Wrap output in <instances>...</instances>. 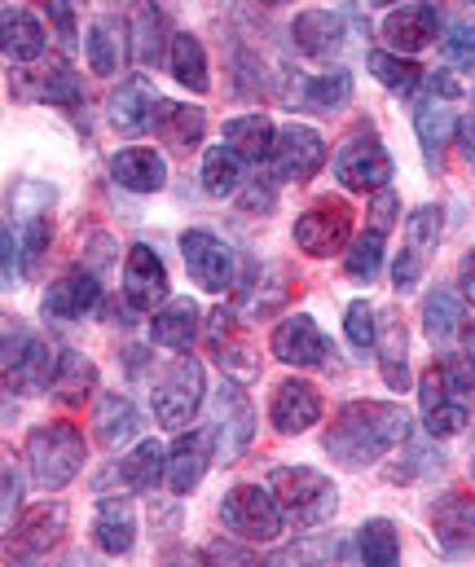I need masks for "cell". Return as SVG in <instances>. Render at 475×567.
<instances>
[{"label": "cell", "instance_id": "6da1fadb", "mask_svg": "<svg viewBox=\"0 0 475 567\" xmlns=\"http://www.w3.org/2000/svg\"><path fill=\"white\" fill-rule=\"evenodd\" d=\"M405 435H410L405 405L352 401L334 414V423L326 431V453L343 466H365V462H379L383 453H392L396 444H405Z\"/></svg>", "mask_w": 475, "mask_h": 567}, {"label": "cell", "instance_id": "7a4b0ae2", "mask_svg": "<svg viewBox=\"0 0 475 567\" xmlns=\"http://www.w3.org/2000/svg\"><path fill=\"white\" fill-rule=\"evenodd\" d=\"M84 457H89V444L75 423H44L27 435V466L44 493L66 488L80 475Z\"/></svg>", "mask_w": 475, "mask_h": 567}, {"label": "cell", "instance_id": "3957f363", "mask_svg": "<svg viewBox=\"0 0 475 567\" xmlns=\"http://www.w3.org/2000/svg\"><path fill=\"white\" fill-rule=\"evenodd\" d=\"M269 488H273L282 515H287L296 528H317V524H326V519L334 515V506H339L334 484H330L321 471H313V466H278V471L269 475Z\"/></svg>", "mask_w": 475, "mask_h": 567}, {"label": "cell", "instance_id": "277c9868", "mask_svg": "<svg viewBox=\"0 0 475 567\" xmlns=\"http://www.w3.org/2000/svg\"><path fill=\"white\" fill-rule=\"evenodd\" d=\"M220 519L242 542H278L282 537V524H287L273 488H260V484H238L234 493H225Z\"/></svg>", "mask_w": 475, "mask_h": 567}, {"label": "cell", "instance_id": "5b68a950", "mask_svg": "<svg viewBox=\"0 0 475 567\" xmlns=\"http://www.w3.org/2000/svg\"><path fill=\"white\" fill-rule=\"evenodd\" d=\"M58 361L49 343L27 334L22 326H4V383L9 392H49L58 379Z\"/></svg>", "mask_w": 475, "mask_h": 567}, {"label": "cell", "instance_id": "8992f818", "mask_svg": "<svg viewBox=\"0 0 475 567\" xmlns=\"http://www.w3.org/2000/svg\"><path fill=\"white\" fill-rule=\"evenodd\" d=\"M352 238V207L343 198H321L296 220V243L304 256H334Z\"/></svg>", "mask_w": 475, "mask_h": 567}, {"label": "cell", "instance_id": "52a82bcc", "mask_svg": "<svg viewBox=\"0 0 475 567\" xmlns=\"http://www.w3.org/2000/svg\"><path fill=\"white\" fill-rule=\"evenodd\" d=\"M203 405V365L194 357H180L167 365L155 388V419L163 426H185Z\"/></svg>", "mask_w": 475, "mask_h": 567}, {"label": "cell", "instance_id": "ba28073f", "mask_svg": "<svg viewBox=\"0 0 475 567\" xmlns=\"http://www.w3.org/2000/svg\"><path fill=\"white\" fill-rule=\"evenodd\" d=\"M441 229H445V212L432 207V203L410 216V225H405V247H401L396 269H392L396 290H414V286L423 282L427 260H432V251H436V243H441Z\"/></svg>", "mask_w": 475, "mask_h": 567}, {"label": "cell", "instance_id": "9c48e42d", "mask_svg": "<svg viewBox=\"0 0 475 567\" xmlns=\"http://www.w3.org/2000/svg\"><path fill=\"white\" fill-rule=\"evenodd\" d=\"M419 405H423V426L432 440H450L467 426V405L458 401V383L436 365L419 383Z\"/></svg>", "mask_w": 475, "mask_h": 567}, {"label": "cell", "instance_id": "30bf717a", "mask_svg": "<svg viewBox=\"0 0 475 567\" xmlns=\"http://www.w3.org/2000/svg\"><path fill=\"white\" fill-rule=\"evenodd\" d=\"M269 163H273V176L278 181H313L317 172H321V163H326V142H321V133H313L309 124H287L282 133H278V142H273V154H269Z\"/></svg>", "mask_w": 475, "mask_h": 567}, {"label": "cell", "instance_id": "8fae6325", "mask_svg": "<svg viewBox=\"0 0 475 567\" xmlns=\"http://www.w3.org/2000/svg\"><path fill=\"white\" fill-rule=\"evenodd\" d=\"M334 176L348 185V189H388V181H392V158H388V150L379 145V137H352V142L343 145L339 154H334Z\"/></svg>", "mask_w": 475, "mask_h": 567}, {"label": "cell", "instance_id": "7c38bea8", "mask_svg": "<svg viewBox=\"0 0 475 567\" xmlns=\"http://www.w3.org/2000/svg\"><path fill=\"white\" fill-rule=\"evenodd\" d=\"M180 256H185L189 278L203 286V290H211V295L229 290V282H234V256H229V247H225L216 234L189 229V234L180 238Z\"/></svg>", "mask_w": 475, "mask_h": 567}, {"label": "cell", "instance_id": "4fadbf2b", "mask_svg": "<svg viewBox=\"0 0 475 567\" xmlns=\"http://www.w3.org/2000/svg\"><path fill=\"white\" fill-rule=\"evenodd\" d=\"M124 299L133 312H155V303H167V269L151 247H128L124 260Z\"/></svg>", "mask_w": 475, "mask_h": 567}, {"label": "cell", "instance_id": "5bb4252c", "mask_svg": "<svg viewBox=\"0 0 475 567\" xmlns=\"http://www.w3.org/2000/svg\"><path fill=\"white\" fill-rule=\"evenodd\" d=\"M273 357L287 361V365L313 370V365H326L330 343H326V334L317 330V321L309 312H296V317H287V321L273 330Z\"/></svg>", "mask_w": 475, "mask_h": 567}, {"label": "cell", "instance_id": "9a60e30c", "mask_svg": "<svg viewBox=\"0 0 475 567\" xmlns=\"http://www.w3.org/2000/svg\"><path fill=\"white\" fill-rule=\"evenodd\" d=\"M62 533H66V506H62V502L35 506L18 528H9V537H13V559H40V555H49V550L62 542Z\"/></svg>", "mask_w": 475, "mask_h": 567}, {"label": "cell", "instance_id": "2e32d148", "mask_svg": "<svg viewBox=\"0 0 475 567\" xmlns=\"http://www.w3.org/2000/svg\"><path fill=\"white\" fill-rule=\"evenodd\" d=\"M251 405H247V396L234 388V383H225L220 392H216V449H220V457L225 462H234L247 444H251Z\"/></svg>", "mask_w": 475, "mask_h": 567}, {"label": "cell", "instance_id": "e0dca14e", "mask_svg": "<svg viewBox=\"0 0 475 567\" xmlns=\"http://www.w3.org/2000/svg\"><path fill=\"white\" fill-rule=\"evenodd\" d=\"M269 419H273V426H278L282 435H304V431L321 419V396H317V388L304 383V379H287V383L273 392Z\"/></svg>", "mask_w": 475, "mask_h": 567}, {"label": "cell", "instance_id": "ac0fdd59", "mask_svg": "<svg viewBox=\"0 0 475 567\" xmlns=\"http://www.w3.org/2000/svg\"><path fill=\"white\" fill-rule=\"evenodd\" d=\"M432 528H436V542L450 550V555H463L475 546V497L467 493H445L436 506H432Z\"/></svg>", "mask_w": 475, "mask_h": 567}, {"label": "cell", "instance_id": "d6986e66", "mask_svg": "<svg viewBox=\"0 0 475 567\" xmlns=\"http://www.w3.org/2000/svg\"><path fill=\"white\" fill-rule=\"evenodd\" d=\"M383 40L405 58L423 53L436 40V9L432 4H401L396 13L383 18Z\"/></svg>", "mask_w": 475, "mask_h": 567}, {"label": "cell", "instance_id": "ffe728a7", "mask_svg": "<svg viewBox=\"0 0 475 567\" xmlns=\"http://www.w3.org/2000/svg\"><path fill=\"white\" fill-rule=\"evenodd\" d=\"M207 462H211V431L176 435V444L167 449V488L172 493L198 488V480L207 475Z\"/></svg>", "mask_w": 475, "mask_h": 567}, {"label": "cell", "instance_id": "44dd1931", "mask_svg": "<svg viewBox=\"0 0 475 567\" xmlns=\"http://www.w3.org/2000/svg\"><path fill=\"white\" fill-rule=\"evenodd\" d=\"M155 102H158V93L151 89V80H146V75H128V80L115 89V97H111V124H115V133L137 137L142 128H151Z\"/></svg>", "mask_w": 475, "mask_h": 567}, {"label": "cell", "instance_id": "7402d4cb", "mask_svg": "<svg viewBox=\"0 0 475 567\" xmlns=\"http://www.w3.org/2000/svg\"><path fill=\"white\" fill-rule=\"evenodd\" d=\"M93 542L111 559H120V555L133 550V542H137V515H133V502L128 497H106L97 506V515H93Z\"/></svg>", "mask_w": 475, "mask_h": 567}, {"label": "cell", "instance_id": "603a6c76", "mask_svg": "<svg viewBox=\"0 0 475 567\" xmlns=\"http://www.w3.org/2000/svg\"><path fill=\"white\" fill-rule=\"evenodd\" d=\"M111 176L133 189V194H158L167 185V163L158 150H146V145H128L111 158Z\"/></svg>", "mask_w": 475, "mask_h": 567}, {"label": "cell", "instance_id": "cb8c5ba5", "mask_svg": "<svg viewBox=\"0 0 475 567\" xmlns=\"http://www.w3.org/2000/svg\"><path fill=\"white\" fill-rule=\"evenodd\" d=\"M102 303V286L93 274H66L62 282L49 286L44 295V317L49 321H80L84 312H93Z\"/></svg>", "mask_w": 475, "mask_h": 567}, {"label": "cell", "instance_id": "d4e9b609", "mask_svg": "<svg viewBox=\"0 0 475 567\" xmlns=\"http://www.w3.org/2000/svg\"><path fill=\"white\" fill-rule=\"evenodd\" d=\"M155 133L163 145H172V150H194V145L203 142V128H207V115L198 111V106H185V102H155Z\"/></svg>", "mask_w": 475, "mask_h": 567}, {"label": "cell", "instance_id": "484cf974", "mask_svg": "<svg viewBox=\"0 0 475 567\" xmlns=\"http://www.w3.org/2000/svg\"><path fill=\"white\" fill-rule=\"evenodd\" d=\"M89 66L93 75H120L124 58H128V27L120 18H97L89 27Z\"/></svg>", "mask_w": 475, "mask_h": 567}, {"label": "cell", "instance_id": "4316f807", "mask_svg": "<svg viewBox=\"0 0 475 567\" xmlns=\"http://www.w3.org/2000/svg\"><path fill=\"white\" fill-rule=\"evenodd\" d=\"M379 370H383V383L392 388V392H405V383H410V361H405V326H401V317L396 312H383V321H379Z\"/></svg>", "mask_w": 475, "mask_h": 567}, {"label": "cell", "instance_id": "83f0119b", "mask_svg": "<svg viewBox=\"0 0 475 567\" xmlns=\"http://www.w3.org/2000/svg\"><path fill=\"white\" fill-rule=\"evenodd\" d=\"M454 124H458V115L450 111V97H432L427 93V102L414 106V133H419V142H423L432 163L441 158V150L454 137Z\"/></svg>", "mask_w": 475, "mask_h": 567}, {"label": "cell", "instance_id": "f1b7e54d", "mask_svg": "<svg viewBox=\"0 0 475 567\" xmlns=\"http://www.w3.org/2000/svg\"><path fill=\"white\" fill-rule=\"evenodd\" d=\"M93 426H97V440H102L106 449H120V444H128V440L142 431V419H137V410H133L128 396L106 392V396L97 401V410H93Z\"/></svg>", "mask_w": 475, "mask_h": 567}, {"label": "cell", "instance_id": "f546056e", "mask_svg": "<svg viewBox=\"0 0 475 567\" xmlns=\"http://www.w3.org/2000/svg\"><path fill=\"white\" fill-rule=\"evenodd\" d=\"M4 58L9 62L44 58V27L22 4H4Z\"/></svg>", "mask_w": 475, "mask_h": 567}, {"label": "cell", "instance_id": "4dcf8cb0", "mask_svg": "<svg viewBox=\"0 0 475 567\" xmlns=\"http://www.w3.org/2000/svg\"><path fill=\"white\" fill-rule=\"evenodd\" d=\"M151 334L163 348H189L198 334V303L194 299H167L151 321Z\"/></svg>", "mask_w": 475, "mask_h": 567}, {"label": "cell", "instance_id": "1f68e13d", "mask_svg": "<svg viewBox=\"0 0 475 567\" xmlns=\"http://www.w3.org/2000/svg\"><path fill=\"white\" fill-rule=\"evenodd\" d=\"M291 40L304 49V53H330V49H339L343 44V22H339V13H330V9H304V13H296V27H291Z\"/></svg>", "mask_w": 475, "mask_h": 567}, {"label": "cell", "instance_id": "d6a6232c", "mask_svg": "<svg viewBox=\"0 0 475 567\" xmlns=\"http://www.w3.org/2000/svg\"><path fill=\"white\" fill-rule=\"evenodd\" d=\"M225 142L234 145L242 158H269L273 154V142H278V128H273V120L269 115H238V120H229L225 124Z\"/></svg>", "mask_w": 475, "mask_h": 567}, {"label": "cell", "instance_id": "836d02e7", "mask_svg": "<svg viewBox=\"0 0 475 567\" xmlns=\"http://www.w3.org/2000/svg\"><path fill=\"white\" fill-rule=\"evenodd\" d=\"M158 475H167V449L158 440H142L124 462H120V480L133 493H151L158 484Z\"/></svg>", "mask_w": 475, "mask_h": 567}, {"label": "cell", "instance_id": "e575fe53", "mask_svg": "<svg viewBox=\"0 0 475 567\" xmlns=\"http://www.w3.org/2000/svg\"><path fill=\"white\" fill-rule=\"evenodd\" d=\"M172 75L189 89V93H207V53H203V40L198 35H189V31H180V35H172Z\"/></svg>", "mask_w": 475, "mask_h": 567}, {"label": "cell", "instance_id": "d590c367", "mask_svg": "<svg viewBox=\"0 0 475 567\" xmlns=\"http://www.w3.org/2000/svg\"><path fill=\"white\" fill-rule=\"evenodd\" d=\"M238 185H242V154L234 145H211L203 154V189L216 198H229L238 194Z\"/></svg>", "mask_w": 475, "mask_h": 567}, {"label": "cell", "instance_id": "8d00e7d4", "mask_svg": "<svg viewBox=\"0 0 475 567\" xmlns=\"http://www.w3.org/2000/svg\"><path fill=\"white\" fill-rule=\"evenodd\" d=\"M458 326H463V303H458V295L436 286V290L423 299V330H427L436 343H450V339L458 334Z\"/></svg>", "mask_w": 475, "mask_h": 567}, {"label": "cell", "instance_id": "74e56055", "mask_svg": "<svg viewBox=\"0 0 475 567\" xmlns=\"http://www.w3.org/2000/svg\"><path fill=\"white\" fill-rule=\"evenodd\" d=\"M163 13H158L155 0H142L137 9H133V58L142 62V66H151L163 58Z\"/></svg>", "mask_w": 475, "mask_h": 567}, {"label": "cell", "instance_id": "f35d334b", "mask_svg": "<svg viewBox=\"0 0 475 567\" xmlns=\"http://www.w3.org/2000/svg\"><path fill=\"white\" fill-rule=\"evenodd\" d=\"M357 555H361L370 567L396 564V555H401V537H396V528H392L388 519H365V524L357 528Z\"/></svg>", "mask_w": 475, "mask_h": 567}, {"label": "cell", "instance_id": "ab89813d", "mask_svg": "<svg viewBox=\"0 0 475 567\" xmlns=\"http://www.w3.org/2000/svg\"><path fill=\"white\" fill-rule=\"evenodd\" d=\"M370 71H374V80L383 84V89H392V93H414L423 80H427V71L419 66V62H410V58H401V53H370Z\"/></svg>", "mask_w": 475, "mask_h": 567}, {"label": "cell", "instance_id": "60d3db41", "mask_svg": "<svg viewBox=\"0 0 475 567\" xmlns=\"http://www.w3.org/2000/svg\"><path fill=\"white\" fill-rule=\"evenodd\" d=\"M352 97V75L343 71V66H334V71H326V75H313L309 84H304V93H300V102L309 106V111H339L343 102Z\"/></svg>", "mask_w": 475, "mask_h": 567}, {"label": "cell", "instance_id": "b9f144b4", "mask_svg": "<svg viewBox=\"0 0 475 567\" xmlns=\"http://www.w3.org/2000/svg\"><path fill=\"white\" fill-rule=\"evenodd\" d=\"M93 379H97V370H93L80 352H62V361H58V379H53V392H58V401L80 405V401L89 396Z\"/></svg>", "mask_w": 475, "mask_h": 567}, {"label": "cell", "instance_id": "7bdbcfd3", "mask_svg": "<svg viewBox=\"0 0 475 567\" xmlns=\"http://www.w3.org/2000/svg\"><path fill=\"white\" fill-rule=\"evenodd\" d=\"M44 102H49V106H62V111L84 106V84H80L75 66H71L66 58H58V62L49 66V75H44Z\"/></svg>", "mask_w": 475, "mask_h": 567}, {"label": "cell", "instance_id": "ee69618b", "mask_svg": "<svg viewBox=\"0 0 475 567\" xmlns=\"http://www.w3.org/2000/svg\"><path fill=\"white\" fill-rule=\"evenodd\" d=\"M383 238H388V234L365 229V234L352 243V251H348V260H343L348 278H357V282H374V274H379V265H383Z\"/></svg>", "mask_w": 475, "mask_h": 567}, {"label": "cell", "instance_id": "f6af8a7d", "mask_svg": "<svg viewBox=\"0 0 475 567\" xmlns=\"http://www.w3.org/2000/svg\"><path fill=\"white\" fill-rule=\"evenodd\" d=\"M343 330H348V343L352 348H374L379 343V321H374V308L365 299H352L348 312H343Z\"/></svg>", "mask_w": 475, "mask_h": 567}, {"label": "cell", "instance_id": "bcb514c9", "mask_svg": "<svg viewBox=\"0 0 475 567\" xmlns=\"http://www.w3.org/2000/svg\"><path fill=\"white\" fill-rule=\"evenodd\" d=\"M445 58L458 66V71H475V27L472 22H450L445 31Z\"/></svg>", "mask_w": 475, "mask_h": 567}, {"label": "cell", "instance_id": "7dc6e473", "mask_svg": "<svg viewBox=\"0 0 475 567\" xmlns=\"http://www.w3.org/2000/svg\"><path fill=\"white\" fill-rule=\"evenodd\" d=\"M441 370H445L458 388H475V330L463 339V348H458L454 357H445V361H441Z\"/></svg>", "mask_w": 475, "mask_h": 567}, {"label": "cell", "instance_id": "c3c4849f", "mask_svg": "<svg viewBox=\"0 0 475 567\" xmlns=\"http://www.w3.org/2000/svg\"><path fill=\"white\" fill-rule=\"evenodd\" d=\"M49 238H53L49 216H44V212H40V216H31V220H27V234H22V256H27V260H40V256H44V247H49Z\"/></svg>", "mask_w": 475, "mask_h": 567}, {"label": "cell", "instance_id": "681fc988", "mask_svg": "<svg viewBox=\"0 0 475 567\" xmlns=\"http://www.w3.org/2000/svg\"><path fill=\"white\" fill-rule=\"evenodd\" d=\"M441 453H432V449H410V466H396L392 471V480H419V475H432V471H441Z\"/></svg>", "mask_w": 475, "mask_h": 567}, {"label": "cell", "instance_id": "f907efd6", "mask_svg": "<svg viewBox=\"0 0 475 567\" xmlns=\"http://www.w3.org/2000/svg\"><path fill=\"white\" fill-rule=\"evenodd\" d=\"M18 502H22V475H18L13 457H4V511H0V524H4V533L13 528V511H18Z\"/></svg>", "mask_w": 475, "mask_h": 567}, {"label": "cell", "instance_id": "816d5d0a", "mask_svg": "<svg viewBox=\"0 0 475 567\" xmlns=\"http://www.w3.org/2000/svg\"><path fill=\"white\" fill-rule=\"evenodd\" d=\"M0 247H4V286H18L22 278V243H13V229L4 225V234H0Z\"/></svg>", "mask_w": 475, "mask_h": 567}, {"label": "cell", "instance_id": "f5cc1de1", "mask_svg": "<svg viewBox=\"0 0 475 567\" xmlns=\"http://www.w3.org/2000/svg\"><path fill=\"white\" fill-rule=\"evenodd\" d=\"M44 9L53 13V22H58L62 40H66V44H75V13H71V0H44Z\"/></svg>", "mask_w": 475, "mask_h": 567}, {"label": "cell", "instance_id": "db71d44e", "mask_svg": "<svg viewBox=\"0 0 475 567\" xmlns=\"http://www.w3.org/2000/svg\"><path fill=\"white\" fill-rule=\"evenodd\" d=\"M458 286H463V295L475 303V247L463 256V265H458Z\"/></svg>", "mask_w": 475, "mask_h": 567}, {"label": "cell", "instance_id": "11a10c76", "mask_svg": "<svg viewBox=\"0 0 475 567\" xmlns=\"http://www.w3.org/2000/svg\"><path fill=\"white\" fill-rule=\"evenodd\" d=\"M242 207H247V212H269V207H273V185H265V189L256 185V189L242 198Z\"/></svg>", "mask_w": 475, "mask_h": 567}, {"label": "cell", "instance_id": "9f6ffc18", "mask_svg": "<svg viewBox=\"0 0 475 567\" xmlns=\"http://www.w3.org/2000/svg\"><path fill=\"white\" fill-rule=\"evenodd\" d=\"M458 133H463V154H467V163H472V172H475V111L463 120V128H458Z\"/></svg>", "mask_w": 475, "mask_h": 567}, {"label": "cell", "instance_id": "6f0895ef", "mask_svg": "<svg viewBox=\"0 0 475 567\" xmlns=\"http://www.w3.org/2000/svg\"><path fill=\"white\" fill-rule=\"evenodd\" d=\"M260 4H269V9H282V4H291V0H260Z\"/></svg>", "mask_w": 475, "mask_h": 567}, {"label": "cell", "instance_id": "680465c9", "mask_svg": "<svg viewBox=\"0 0 475 567\" xmlns=\"http://www.w3.org/2000/svg\"><path fill=\"white\" fill-rule=\"evenodd\" d=\"M374 4H392V0H374Z\"/></svg>", "mask_w": 475, "mask_h": 567}, {"label": "cell", "instance_id": "91938a15", "mask_svg": "<svg viewBox=\"0 0 475 567\" xmlns=\"http://www.w3.org/2000/svg\"><path fill=\"white\" fill-rule=\"evenodd\" d=\"M472 475H475V457H472Z\"/></svg>", "mask_w": 475, "mask_h": 567}, {"label": "cell", "instance_id": "94428289", "mask_svg": "<svg viewBox=\"0 0 475 567\" xmlns=\"http://www.w3.org/2000/svg\"><path fill=\"white\" fill-rule=\"evenodd\" d=\"M467 4H475V0H467Z\"/></svg>", "mask_w": 475, "mask_h": 567}]
</instances>
